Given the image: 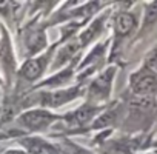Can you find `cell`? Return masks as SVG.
I'll use <instances>...</instances> for the list:
<instances>
[{"instance_id":"obj_11","label":"cell","mask_w":157,"mask_h":154,"mask_svg":"<svg viewBox=\"0 0 157 154\" xmlns=\"http://www.w3.org/2000/svg\"><path fill=\"white\" fill-rule=\"evenodd\" d=\"M100 28H102V19L94 20V22L82 33V36H80V45H88V43L99 34Z\"/></svg>"},{"instance_id":"obj_17","label":"cell","mask_w":157,"mask_h":154,"mask_svg":"<svg viewBox=\"0 0 157 154\" xmlns=\"http://www.w3.org/2000/svg\"><path fill=\"white\" fill-rule=\"evenodd\" d=\"M2 85H3V79H2V74H0V88H2Z\"/></svg>"},{"instance_id":"obj_14","label":"cell","mask_w":157,"mask_h":154,"mask_svg":"<svg viewBox=\"0 0 157 154\" xmlns=\"http://www.w3.org/2000/svg\"><path fill=\"white\" fill-rule=\"evenodd\" d=\"M0 154H28L25 149H5Z\"/></svg>"},{"instance_id":"obj_16","label":"cell","mask_w":157,"mask_h":154,"mask_svg":"<svg viewBox=\"0 0 157 154\" xmlns=\"http://www.w3.org/2000/svg\"><path fill=\"white\" fill-rule=\"evenodd\" d=\"M3 114V103H2V96H0V117Z\"/></svg>"},{"instance_id":"obj_13","label":"cell","mask_w":157,"mask_h":154,"mask_svg":"<svg viewBox=\"0 0 157 154\" xmlns=\"http://www.w3.org/2000/svg\"><path fill=\"white\" fill-rule=\"evenodd\" d=\"M145 68H148V69H151V71L157 69V48L152 49V51L146 56V59H145Z\"/></svg>"},{"instance_id":"obj_8","label":"cell","mask_w":157,"mask_h":154,"mask_svg":"<svg viewBox=\"0 0 157 154\" xmlns=\"http://www.w3.org/2000/svg\"><path fill=\"white\" fill-rule=\"evenodd\" d=\"M20 145L28 154H57L52 145L39 137H25L20 140Z\"/></svg>"},{"instance_id":"obj_18","label":"cell","mask_w":157,"mask_h":154,"mask_svg":"<svg viewBox=\"0 0 157 154\" xmlns=\"http://www.w3.org/2000/svg\"><path fill=\"white\" fill-rule=\"evenodd\" d=\"M0 152H2V151H0Z\"/></svg>"},{"instance_id":"obj_2","label":"cell","mask_w":157,"mask_h":154,"mask_svg":"<svg viewBox=\"0 0 157 154\" xmlns=\"http://www.w3.org/2000/svg\"><path fill=\"white\" fill-rule=\"evenodd\" d=\"M129 85H131L132 93H136L137 96L149 97V94H152L157 90V75L151 69L142 68L131 75Z\"/></svg>"},{"instance_id":"obj_15","label":"cell","mask_w":157,"mask_h":154,"mask_svg":"<svg viewBox=\"0 0 157 154\" xmlns=\"http://www.w3.org/2000/svg\"><path fill=\"white\" fill-rule=\"evenodd\" d=\"M74 154H91L90 151H85V149H77Z\"/></svg>"},{"instance_id":"obj_9","label":"cell","mask_w":157,"mask_h":154,"mask_svg":"<svg viewBox=\"0 0 157 154\" xmlns=\"http://www.w3.org/2000/svg\"><path fill=\"white\" fill-rule=\"evenodd\" d=\"M97 114V108L96 106H82L77 111H74L69 117H68V123L71 126H83L85 123H88L90 120H93V117Z\"/></svg>"},{"instance_id":"obj_3","label":"cell","mask_w":157,"mask_h":154,"mask_svg":"<svg viewBox=\"0 0 157 154\" xmlns=\"http://www.w3.org/2000/svg\"><path fill=\"white\" fill-rule=\"evenodd\" d=\"M116 75V68L111 66L105 71H102L91 83L90 88V96L96 100H105L109 97L111 93V87H113V80Z\"/></svg>"},{"instance_id":"obj_12","label":"cell","mask_w":157,"mask_h":154,"mask_svg":"<svg viewBox=\"0 0 157 154\" xmlns=\"http://www.w3.org/2000/svg\"><path fill=\"white\" fill-rule=\"evenodd\" d=\"M157 20V2H149L145 8V17H143V28L152 25Z\"/></svg>"},{"instance_id":"obj_6","label":"cell","mask_w":157,"mask_h":154,"mask_svg":"<svg viewBox=\"0 0 157 154\" xmlns=\"http://www.w3.org/2000/svg\"><path fill=\"white\" fill-rule=\"evenodd\" d=\"M23 45L26 48V52L29 56H34L37 52H40L45 46H46V37H45V33L42 29H37V28H33V29H28L25 37H23Z\"/></svg>"},{"instance_id":"obj_4","label":"cell","mask_w":157,"mask_h":154,"mask_svg":"<svg viewBox=\"0 0 157 154\" xmlns=\"http://www.w3.org/2000/svg\"><path fill=\"white\" fill-rule=\"evenodd\" d=\"M49 62V54H42L28 59L19 69V75L26 82H34L45 72Z\"/></svg>"},{"instance_id":"obj_7","label":"cell","mask_w":157,"mask_h":154,"mask_svg":"<svg viewBox=\"0 0 157 154\" xmlns=\"http://www.w3.org/2000/svg\"><path fill=\"white\" fill-rule=\"evenodd\" d=\"M78 96V88L74 90H62V91H54V93H46L43 94V97L40 99L43 106H60L72 99H75Z\"/></svg>"},{"instance_id":"obj_1","label":"cell","mask_w":157,"mask_h":154,"mask_svg":"<svg viewBox=\"0 0 157 154\" xmlns=\"http://www.w3.org/2000/svg\"><path fill=\"white\" fill-rule=\"evenodd\" d=\"M56 119L57 116L52 114L51 111L45 108H37V110H29V111L22 113L16 119V123L28 133H39V131L46 129Z\"/></svg>"},{"instance_id":"obj_5","label":"cell","mask_w":157,"mask_h":154,"mask_svg":"<svg viewBox=\"0 0 157 154\" xmlns=\"http://www.w3.org/2000/svg\"><path fill=\"white\" fill-rule=\"evenodd\" d=\"M0 68L6 77H11V74L16 69V57H14V49L11 39L6 33V29L2 28L0 31Z\"/></svg>"},{"instance_id":"obj_10","label":"cell","mask_w":157,"mask_h":154,"mask_svg":"<svg viewBox=\"0 0 157 154\" xmlns=\"http://www.w3.org/2000/svg\"><path fill=\"white\" fill-rule=\"evenodd\" d=\"M136 20L134 16L129 13H120L116 20H114V31L117 36H126L128 33H131L132 26H134Z\"/></svg>"}]
</instances>
